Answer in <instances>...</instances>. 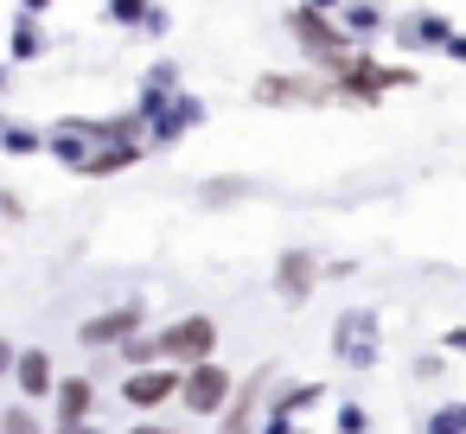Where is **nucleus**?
Returning a JSON list of instances; mask_svg holds the SVG:
<instances>
[{
	"label": "nucleus",
	"mask_w": 466,
	"mask_h": 434,
	"mask_svg": "<svg viewBox=\"0 0 466 434\" xmlns=\"http://www.w3.org/2000/svg\"><path fill=\"white\" fill-rule=\"evenodd\" d=\"M14 389H20L26 402H52V389H58V364H52L46 345H20V358H14Z\"/></svg>",
	"instance_id": "obj_14"
},
{
	"label": "nucleus",
	"mask_w": 466,
	"mask_h": 434,
	"mask_svg": "<svg viewBox=\"0 0 466 434\" xmlns=\"http://www.w3.org/2000/svg\"><path fill=\"white\" fill-rule=\"evenodd\" d=\"M0 122H7V109H0Z\"/></svg>",
	"instance_id": "obj_37"
},
{
	"label": "nucleus",
	"mask_w": 466,
	"mask_h": 434,
	"mask_svg": "<svg viewBox=\"0 0 466 434\" xmlns=\"http://www.w3.org/2000/svg\"><path fill=\"white\" fill-rule=\"evenodd\" d=\"M332 428H339V434H370V409H364V402H339Z\"/></svg>",
	"instance_id": "obj_26"
},
{
	"label": "nucleus",
	"mask_w": 466,
	"mask_h": 434,
	"mask_svg": "<svg viewBox=\"0 0 466 434\" xmlns=\"http://www.w3.org/2000/svg\"><path fill=\"white\" fill-rule=\"evenodd\" d=\"M332 351H339V364L370 370V364L383 358V319H377L370 307H345L339 326H332Z\"/></svg>",
	"instance_id": "obj_7"
},
{
	"label": "nucleus",
	"mask_w": 466,
	"mask_h": 434,
	"mask_svg": "<svg viewBox=\"0 0 466 434\" xmlns=\"http://www.w3.org/2000/svg\"><path fill=\"white\" fill-rule=\"evenodd\" d=\"M0 154H7V160H39L46 154V128L7 116V122H0Z\"/></svg>",
	"instance_id": "obj_20"
},
{
	"label": "nucleus",
	"mask_w": 466,
	"mask_h": 434,
	"mask_svg": "<svg viewBox=\"0 0 466 434\" xmlns=\"http://www.w3.org/2000/svg\"><path fill=\"white\" fill-rule=\"evenodd\" d=\"M0 217H7V224H26V198L7 192V186H0Z\"/></svg>",
	"instance_id": "obj_28"
},
{
	"label": "nucleus",
	"mask_w": 466,
	"mask_h": 434,
	"mask_svg": "<svg viewBox=\"0 0 466 434\" xmlns=\"http://www.w3.org/2000/svg\"><path fill=\"white\" fill-rule=\"evenodd\" d=\"M147 7H154V0H103V14H109V26H122V33H141Z\"/></svg>",
	"instance_id": "obj_23"
},
{
	"label": "nucleus",
	"mask_w": 466,
	"mask_h": 434,
	"mask_svg": "<svg viewBox=\"0 0 466 434\" xmlns=\"http://www.w3.org/2000/svg\"><path fill=\"white\" fill-rule=\"evenodd\" d=\"M294 434H307V428H294Z\"/></svg>",
	"instance_id": "obj_38"
},
{
	"label": "nucleus",
	"mask_w": 466,
	"mask_h": 434,
	"mask_svg": "<svg viewBox=\"0 0 466 434\" xmlns=\"http://www.w3.org/2000/svg\"><path fill=\"white\" fill-rule=\"evenodd\" d=\"M249 198H256V179L249 173H211V179H198V205L205 211H237Z\"/></svg>",
	"instance_id": "obj_18"
},
{
	"label": "nucleus",
	"mask_w": 466,
	"mask_h": 434,
	"mask_svg": "<svg viewBox=\"0 0 466 434\" xmlns=\"http://www.w3.org/2000/svg\"><path fill=\"white\" fill-rule=\"evenodd\" d=\"M173 90H186V84H179V65H173V58H154V65L141 71V96H173Z\"/></svg>",
	"instance_id": "obj_22"
},
{
	"label": "nucleus",
	"mask_w": 466,
	"mask_h": 434,
	"mask_svg": "<svg viewBox=\"0 0 466 434\" xmlns=\"http://www.w3.org/2000/svg\"><path fill=\"white\" fill-rule=\"evenodd\" d=\"M441 351H447V358H466V326H447V332H441Z\"/></svg>",
	"instance_id": "obj_29"
},
{
	"label": "nucleus",
	"mask_w": 466,
	"mask_h": 434,
	"mask_svg": "<svg viewBox=\"0 0 466 434\" xmlns=\"http://www.w3.org/2000/svg\"><path fill=\"white\" fill-rule=\"evenodd\" d=\"M230 389H237V370H224L218 358H205V364H186V377H179V409H186V415H205V421H218V415L230 409Z\"/></svg>",
	"instance_id": "obj_6"
},
{
	"label": "nucleus",
	"mask_w": 466,
	"mask_h": 434,
	"mask_svg": "<svg viewBox=\"0 0 466 434\" xmlns=\"http://www.w3.org/2000/svg\"><path fill=\"white\" fill-rule=\"evenodd\" d=\"M109 358H122L128 370H141V364H205V358H218V319L211 313H179V319H167L160 332L147 326V332H135L122 351H109Z\"/></svg>",
	"instance_id": "obj_1"
},
{
	"label": "nucleus",
	"mask_w": 466,
	"mask_h": 434,
	"mask_svg": "<svg viewBox=\"0 0 466 434\" xmlns=\"http://www.w3.org/2000/svg\"><path fill=\"white\" fill-rule=\"evenodd\" d=\"M319 402H326V383H319V377L288 383V389H275V396H268V409H275V415H294V421H300L307 409H319Z\"/></svg>",
	"instance_id": "obj_21"
},
{
	"label": "nucleus",
	"mask_w": 466,
	"mask_h": 434,
	"mask_svg": "<svg viewBox=\"0 0 466 434\" xmlns=\"http://www.w3.org/2000/svg\"><path fill=\"white\" fill-rule=\"evenodd\" d=\"M167 33H173V14L154 0V7H147V20H141V39H167Z\"/></svg>",
	"instance_id": "obj_27"
},
{
	"label": "nucleus",
	"mask_w": 466,
	"mask_h": 434,
	"mask_svg": "<svg viewBox=\"0 0 466 434\" xmlns=\"http://www.w3.org/2000/svg\"><path fill=\"white\" fill-rule=\"evenodd\" d=\"M421 434H466V402H441V409H428Z\"/></svg>",
	"instance_id": "obj_24"
},
{
	"label": "nucleus",
	"mask_w": 466,
	"mask_h": 434,
	"mask_svg": "<svg viewBox=\"0 0 466 434\" xmlns=\"http://www.w3.org/2000/svg\"><path fill=\"white\" fill-rule=\"evenodd\" d=\"M179 364H141V370H128L122 377V402L128 409H141V415H154V409H167V402H179Z\"/></svg>",
	"instance_id": "obj_12"
},
{
	"label": "nucleus",
	"mask_w": 466,
	"mask_h": 434,
	"mask_svg": "<svg viewBox=\"0 0 466 434\" xmlns=\"http://www.w3.org/2000/svg\"><path fill=\"white\" fill-rule=\"evenodd\" d=\"M441 58H447V65H466V26L447 39V52H441Z\"/></svg>",
	"instance_id": "obj_31"
},
{
	"label": "nucleus",
	"mask_w": 466,
	"mask_h": 434,
	"mask_svg": "<svg viewBox=\"0 0 466 434\" xmlns=\"http://www.w3.org/2000/svg\"><path fill=\"white\" fill-rule=\"evenodd\" d=\"M0 434H52V428H46V415L26 402V409H0Z\"/></svg>",
	"instance_id": "obj_25"
},
{
	"label": "nucleus",
	"mask_w": 466,
	"mask_h": 434,
	"mask_svg": "<svg viewBox=\"0 0 466 434\" xmlns=\"http://www.w3.org/2000/svg\"><path fill=\"white\" fill-rule=\"evenodd\" d=\"M103 147V116H58L52 128H46V154L58 160V167H84L90 154Z\"/></svg>",
	"instance_id": "obj_10"
},
{
	"label": "nucleus",
	"mask_w": 466,
	"mask_h": 434,
	"mask_svg": "<svg viewBox=\"0 0 466 434\" xmlns=\"http://www.w3.org/2000/svg\"><path fill=\"white\" fill-rule=\"evenodd\" d=\"M122 434H179V428H173V421H160V415H141V421H135V428H122Z\"/></svg>",
	"instance_id": "obj_30"
},
{
	"label": "nucleus",
	"mask_w": 466,
	"mask_h": 434,
	"mask_svg": "<svg viewBox=\"0 0 466 434\" xmlns=\"http://www.w3.org/2000/svg\"><path fill=\"white\" fill-rule=\"evenodd\" d=\"M339 26L370 52V45L390 33V14H383V0H345V7H339Z\"/></svg>",
	"instance_id": "obj_19"
},
{
	"label": "nucleus",
	"mask_w": 466,
	"mask_h": 434,
	"mask_svg": "<svg viewBox=\"0 0 466 434\" xmlns=\"http://www.w3.org/2000/svg\"><path fill=\"white\" fill-rule=\"evenodd\" d=\"M52 434H109V428H96V421H52Z\"/></svg>",
	"instance_id": "obj_32"
},
{
	"label": "nucleus",
	"mask_w": 466,
	"mask_h": 434,
	"mask_svg": "<svg viewBox=\"0 0 466 434\" xmlns=\"http://www.w3.org/2000/svg\"><path fill=\"white\" fill-rule=\"evenodd\" d=\"M147 154H154L147 141H103V147L77 167V179H122V173H135Z\"/></svg>",
	"instance_id": "obj_15"
},
{
	"label": "nucleus",
	"mask_w": 466,
	"mask_h": 434,
	"mask_svg": "<svg viewBox=\"0 0 466 434\" xmlns=\"http://www.w3.org/2000/svg\"><path fill=\"white\" fill-rule=\"evenodd\" d=\"M46 52H52L46 20H33V14H20V7H14V20H7V58H14V65H39Z\"/></svg>",
	"instance_id": "obj_16"
},
{
	"label": "nucleus",
	"mask_w": 466,
	"mask_h": 434,
	"mask_svg": "<svg viewBox=\"0 0 466 434\" xmlns=\"http://www.w3.org/2000/svg\"><path fill=\"white\" fill-rule=\"evenodd\" d=\"M326 84H332V103H345V109H377V103H390L396 90H415L421 77H415V65H390V58H377V52H351V65L332 71Z\"/></svg>",
	"instance_id": "obj_3"
},
{
	"label": "nucleus",
	"mask_w": 466,
	"mask_h": 434,
	"mask_svg": "<svg viewBox=\"0 0 466 434\" xmlns=\"http://www.w3.org/2000/svg\"><path fill=\"white\" fill-rule=\"evenodd\" d=\"M281 26H288L294 52L307 58V71H319V77L345 71V65H351V52H364V45L339 26V14H319V7H307V0H294V7L281 14Z\"/></svg>",
	"instance_id": "obj_2"
},
{
	"label": "nucleus",
	"mask_w": 466,
	"mask_h": 434,
	"mask_svg": "<svg viewBox=\"0 0 466 434\" xmlns=\"http://www.w3.org/2000/svg\"><path fill=\"white\" fill-rule=\"evenodd\" d=\"M307 7H319V14H339V7H345V0H307Z\"/></svg>",
	"instance_id": "obj_36"
},
{
	"label": "nucleus",
	"mask_w": 466,
	"mask_h": 434,
	"mask_svg": "<svg viewBox=\"0 0 466 434\" xmlns=\"http://www.w3.org/2000/svg\"><path fill=\"white\" fill-rule=\"evenodd\" d=\"M7 84H14V58H0V96H7Z\"/></svg>",
	"instance_id": "obj_35"
},
{
	"label": "nucleus",
	"mask_w": 466,
	"mask_h": 434,
	"mask_svg": "<svg viewBox=\"0 0 466 434\" xmlns=\"http://www.w3.org/2000/svg\"><path fill=\"white\" fill-rule=\"evenodd\" d=\"M453 33H460V26H453L441 7H415V14H402V20H390L396 52H447Z\"/></svg>",
	"instance_id": "obj_13"
},
{
	"label": "nucleus",
	"mask_w": 466,
	"mask_h": 434,
	"mask_svg": "<svg viewBox=\"0 0 466 434\" xmlns=\"http://www.w3.org/2000/svg\"><path fill=\"white\" fill-rule=\"evenodd\" d=\"M135 332H147V300H116V307H103V313H90L77 326V338L90 351H122Z\"/></svg>",
	"instance_id": "obj_8"
},
{
	"label": "nucleus",
	"mask_w": 466,
	"mask_h": 434,
	"mask_svg": "<svg viewBox=\"0 0 466 434\" xmlns=\"http://www.w3.org/2000/svg\"><path fill=\"white\" fill-rule=\"evenodd\" d=\"M319 281H326V262H319L313 249H300V243H294V249H281V256H275L268 288H275V300H281V307H307Z\"/></svg>",
	"instance_id": "obj_9"
},
{
	"label": "nucleus",
	"mask_w": 466,
	"mask_h": 434,
	"mask_svg": "<svg viewBox=\"0 0 466 434\" xmlns=\"http://www.w3.org/2000/svg\"><path fill=\"white\" fill-rule=\"evenodd\" d=\"M52 7H58V0H20V14H33V20H46Z\"/></svg>",
	"instance_id": "obj_34"
},
{
	"label": "nucleus",
	"mask_w": 466,
	"mask_h": 434,
	"mask_svg": "<svg viewBox=\"0 0 466 434\" xmlns=\"http://www.w3.org/2000/svg\"><path fill=\"white\" fill-rule=\"evenodd\" d=\"M52 421H96V377H58V389H52Z\"/></svg>",
	"instance_id": "obj_17"
},
{
	"label": "nucleus",
	"mask_w": 466,
	"mask_h": 434,
	"mask_svg": "<svg viewBox=\"0 0 466 434\" xmlns=\"http://www.w3.org/2000/svg\"><path fill=\"white\" fill-rule=\"evenodd\" d=\"M249 103H262V109H332V84L319 71H262L249 84Z\"/></svg>",
	"instance_id": "obj_5"
},
{
	"label": "nucleus",
	"mask_w": 466,
	"mask_h": 434,
	"mask_svg": "<svg viewBox=\"0 0 466 434\" xmlns=\"http://www.w3.org/2000/svg\"><path fill=\"white\" fill-rule=\"evenodd\" d=\"M14 358H20V345H14V338H0V383L14 377Z\"/></svg>",
	"instance_id": "obj_33"
},
{
	"label": "nucleus",
	"mask_w": 466,
	"mask_h": 434,
	"mask_svg": "<svg viewBox=\"0 0 466 434\" xmlns=\"http://www.w3.org/2000/svg\"><path fill=\"white\" fill-rule=\"evenodd\" d=\"M268 383H275V364H256L249 377H237L230 409L218 415V434H256V421H262V409H268Z\"/></svg>",
	"instance_id": "obj_11"
},
{
	"label": "nucleus",
	"mask_w": 466,
	"mask_h": 434,
	"mask_svg": "<svg viewBox=\"0 0 466 434\" xmlns=\"http://www.w3.org/2000/svg\"><path fill=\"white\" fill-rule=\"evenodd\" d=\"M135 109H141V122H147V147H154V154L192 141V135L211 122V103L192 96V90H173V96H135Z\"/></svg>",
	"instance_id": "obj_4"
}]
</instances>
